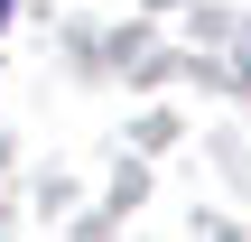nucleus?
Returning a JSON list of instances; mask_svg holds the SVG:
<instances>
[{
    "instance_id": "1",
    "label": "nucleus",
    "mask_w": 251,
    "mask_h": 242,
    "mask_svg": "<svg viewBox=\"0 0 251 242\" xmlns=\"http://www.w3.org/2000/svg\"><path fill=\"white\" fill-rule=\"evenodd\" d=\"M0 19H9V0H0Z\"/></svg>"
}]
</instances>
